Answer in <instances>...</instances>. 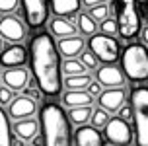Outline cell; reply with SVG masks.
Listing matches in <instances>:
<instances>
[{"mask_svg":"<svg viewBox=\"0 0 148 146\" xmlns=\"http://www.w3.org/2000/svg\"><path fill=\"white\" fill-rule=\"evenodd\" d=\"M29 64L39 92L47 97H57L64 86L60 53L51 33H35L29 41Z\"/></svg>","mask_w":148,"mask_h":146,"instance_id":"cell-1","label":"cell"},{"mask_svg":"<svg viewBox=\"0 0 148 146\" xmlns=\"http://www.w3.org/2000/svg\"><path fill=\"white\" fill-rule=\"evenodd\" d=\"M43 129V146H74L70 119L57 103H45L39 113Z\"/></svg>","mask_w":148,"mask_h":146,"instance_id":"cell-2","label":"cell"},{"mask_svg":"<svg viewBox=\"0 0 148 146\" xmlns=\"http://www.w3.org/2000/svg\"><path fill=\"white\" fill-rule=\"evenodd\" d=\"M115 22L119 25V35L125 41H131L140 33V12L136 0H113Z\"/></svg>","mask_w":148,"mask_h":146,"instance_id":"cell-3","label":"cell"},{"mask_svg":"<svg viewBox=\"0 0 148 146\" xmlns=\"http://www.w3.org/2000/svg\"><path fill=\"white\" fill-rule=\"evenodd\" d=\"M123 72L131 82H148V49L144 45H129L121 57Z\"/></svg>","mask_w":148,"mask_h":146,"instance_id":"cell-4","label":"cell"},{"mask_svg":"<svg viewBox=\"0 0 148 146\" xmlns=\"http://www.w3.org/2000/svg\"><path fill=\"white\" fill-rule=\"evenodd\" d=\"M133 123L136 132V146H148V88L136 86L131 92Z\"/></svg>","mask_w":148,"mask_h":146,"instance_id":"cell-5","label":"cell"},{"mask_svg":"<svg viewBox=\"0 0 148 146\" xmlns=\"http://www.w3.org/2000/svg\"><path fill=\"white\" fill-rule=\"evenodd\" d=\"M90 51L103 64H115L119 60V41L105 33L92 35L90 37Z\"/></svg>","mask_w":148,"mask_h":146,"instance_id":"cell-6","label":"cell"},{"mask_svg":"<svg viewBox=\"0 0 148 146\" xmlns=\"http://www.w3.org/2000/svg\"><path fill=\"white\" fill-rule=\"evenodd\" d=\"M23 18L29 29H41L49 20V2L47 0H20Z\"/></svg>","mask_w":148,"mask_h":146,"instance_id":"cell-7","label":"cell"},{"mask_svg":"<svg viewBox=\"0 0 148 146\" xmlns=\"http://www.w3.org/2000/svg\"><path fill=\"white\" fill-rule=\"evenodd\" d=\"M105 129V138L109 140L111 144L115 146H129L133 142V131L125 119L121 117H115V119H109V123L103 127Z\"/></svg>","mask_w":148,"mask_h":146,"instance_id":"cell-8","label":"cell"},{"mask_svg":"<svg viewBox=\"0 0 148 146\" xmlns=\"http://www.w3.org/2000/svg\"><path fill=\"white\" fill-rule=\"evenodd\" d=\"M0 37L10 41L12 45L22 43L25 39V25H23V22L18 20L16 16L6 14L0 20Z\"/></svg>","mask_w":148,"mask_h":146,"instance_id":"cell-9","label":"cell"},{"mask_svg":"<svg viewBox=\"0 0 148 146\" xmlns=\"http://www.w3.org/2000/svg\"><path fill=\"white\" fill-rule=\"evenodd\" d=\"M35 111H37L35 99L23 94V95H18V97L12 99L10 107H8V115L12 119H16V121H22V119H29Z\"/></svg>","mask_w":148,"mask_h":146,"instance_id":"cell-10","label":"cell"},{"mask_svg":"<svg viewBox=\"0 0 148 146\" xmlns=\"http://www.w3.org/2000/svg\"><path fill=\"white\" fill-rule=\"evenodd\" d=\"M74 144L76 146H103V134L92 125H80L74 132Z\"/></svg>","mask_w":148,"mask_h":146,"instance_id":"cell-11","label":"cell"},{"mask_svg":"<svg viewBox=\"0 0 148 146\" xmlns=\"http://www.w3.org/2000/svg\"><path fill=\"white\" fill-rule=\"evenodd\" d=\"M99 107L105 111H119L125 105V92L123 88H109L97 95Z\"/></svg>","mask_w":148,"mask_h":146,"instance_id":"cell-12","label":"cell"},{"mask_svg":"<svg viewBox=\"0 0 148 146\" xmlns=\"http://www.w3.org/2000/svg\"><path fill=\"white\" fill-rule=\"evenodd\" d=\"M96 78L105 88H119L125 84V72H121L117 66L113 64H103L101 68H97Z\"/></svg>","mask_w":148,"mask_h":146,"instance_id":"cell-13","label":"cell"},{"mask_svg":"<svg viewBox=\"0 0 148 146\" xmlns=\"http://www.w3.org/2000/svg\"><path fill=\"white\" fill-rule=\"evenodd\" d=\"M27 60V51L22 45H10L0 53V64L6 68H16V66H23Z\"/></svg>","mask_w":148,"mask_h":146,"instance_id":"cell-14","label":"cell"},{"mask_svg":"<svg viewBox=\"0 0 148 146\" xmlns=\"http://www.w3.org/2000/svg\"><path fill=\"white\" fill-rule=\"evenodd\" d=\"M2 80H4L6 88H10L12 92H20V90L25 88V84H29V72L22 66L6 68L4 74H2Z\"/></svg>","mask_w":148,"mask_h":146,"instance_id":"cell-15","label":"cell"},{"mask_svg":"<svg viewBox=\"0 0 148 146\" xmlns=\"http://www.w3.org/2000/svg\"><path fill=\"white\" fill-rule=\"evenodd\" d=\"M12 131L18 138H22L23 142H27V140H33L37 136V131H39V123H37L35 119H22V121H16L14 127H12Z\"/></svg>","mask_w":148,"mask_h":146,"instance_id":"cell-16","label":"cell"},{"mask_svg":"<svg viewBox=\"0 0 148 146\" xmlns=\"http://www.w3.org/2000/svg\"><path fill=\"white\" fill-rule=\"evenodd\" d=\"M94 95L90 94L88 90H68L66 94L62 95V103L66 107H84V105H92Z\"/></svg>","mask_w":148,"mask_h":146,"instance_id":"cell-17","label":"cell"},{"mask_svg":"<svg viewBox=\"0 0 148 146\" xmlns=\"http://www.w3.org/2000/svg\"><path fill=\"white\" fill-rule=\"evenodd\" d=\"M84 39L78 35L72 37H64V39H59V51L60 55H64L66 58H74L76 55H82L84 53Z\"/></svg>","mask_w":148,"mask_h":146,"instance_id":"cell-18","label":"cell"},{"mask_svg":"<svg viewBox=\"0 0 148 146\" xmlns=\"http://www.w3.org/2000/svg\"><path fill=\"white\" fill-rule=\"evenodd\" d=\"M51 10L59 18H72L80 12V0H51Z\"/></svg>","mask_w":148,"mask_h":146,"instance_id":"cell-19","label":"cell"},{"mask_svg":"<svg viewBox=\"0 0 148 146\" xmlns=\"http://www.w3.org/2000/svg\"><path fill=\"white\" fill-rule=\"evenodd\" d=\"M51 33H53L55 37L64 39V37L76 35V27H74V23H70V20L55 16V18L51 20Z\"/></svg>","mask_w":148,"mask_h":146,"instance_id":"cell-20","label":"cell"},{"mask_svg":"<svg viewBox=\"0 0 148 146\" xmlns=\"http://www.w3.org/2000/svg\"><path fill=\"white\" fill-rule=\"evenodd\" d=\"M92 115H94L92 105H84V107H72L70 113H68V119H70V123H74V125H84L92 119Z\"/></svg>","mask_w":148,"mask_h":146,"instance_id":"cell-21","label":"cell"},{"mask_svg":"<svg viewBox=\"0 0 148 146\" xmlns=\"http://www.w3.org/2000/svg\"><path fill=\"white\" fill-rule=\"evenodd\" d=\"M92 84L90 74H74V76H66L64 86L68 90H88V86Z\"/></svg>","mask_w":148,"mask_h":146,"instance_id":"cell-22","label":"cell"},{"mask_svg":"<svg viewBox=\"0 0 148 146\" xmlns=\"http://www.w3.org/2000/svg\"><path fill=\"white\" fill-rule=\"evenodd\" d=\"M10 115L0 107V146H12V136H10Z\"/></svg>","mask_w":148,"mask_h":146,"instance_id":"cell-23","label":"cell"},{"mask_svg":"<svg viewBox=\"0 0 148 146\" xmlns=\"http://www.w3.org/2000/svg\"><path fill=\"white\" fill-rule=\"evenodd\" d=\"M78 29L82 31V35H96V29H97V23L96 20L92 18L90 14H80L78 16Z\"/></svg>","mask_w":148,"mask_h":146,"instance_id":"cell-24","label":"cell"},{"mask_svg":"<svg viewBox=\"0 0 148 146\" xmlns=\"http://www.w3.org/2000/svg\"><path fill=\"white\" fill-rule=\"evenodd\" d=\"M86 66L82 60H76V58H66L64 62H62V72L66 74V76H74V74H86Z\"/></svg>","mask_w":148,"mask_h":146,"instance_id":"cell-25","label":"cell"},{"mask_svg":"<svg viewBox=\"0 0 148 146\" xmlns=\"http://www.w3.org/2000/svg\"><path fill=\"white\" fill-rule=\"evenodd\" d=\"M109 111H105V109H96L94 111V115H92V125L96 127V129H101V127H105V125L109 123V115H107Z\"/></svg>","mask_w":148,"mask_h":146,"instance_id":"cell-26","label":"cell"},{"mask_svg":"<svg viewBox=\"0 0 148 146\" xmlns=\"http://www.w3.org/2000/svg\"><path fill=\"white\" fill-rule=\"evenodd\" d=\"M90 16L94 20H99V22H105L107 16H109V6L107 4H101V6H94L90 8Z\"/></svg>","mask_w":148,"mask_h":146,"instance_id":"cell-27","label":"cell"},{"mask_svg":"<svg viewBox=\"0 0 148 146\" xmlns=\"http://www.w3.org/2000/svg\"><path fill=\"white\" fill-rule=\"evenodd\" d=\"M101 33H105V35H117L119 33V25L115 20H111V18H107L105 22H101Z\"/></svg>","mask_w":148,"mask_h":146,"instance_id":"cell-28","label":"cell"},{"mask_svg":"<svg viewBox=\"0 0 148 146\" xmlns=\"http://www.w3.org/2000/svg\"><path fill=\"white\" fill-rule=\"evenodd\" d=\"M80 57H82V62H84L86 68H96V66H97V57L92 51H84Z\"/></svg>","mask_w":148,"mask_h":146,"instance_id":"cell-29","label":"cell"},{"mask_svg":"<svg viewBox=\"0 0 148 146\" xmlns=\"http://www.w3.org/2000/svg\"><path fill=\"white\" fill-rule=\"evenodd\" d=\"M20 0H0V14H12L18 8Z\"/></svg>","mask_w":148,"mask_h":146,"instance_id":"cell-30","label":"cell"},{"mask_svg":"<svg viewBox=\"0 0 148 146\" xmlns=\"http://www.w3.org/2000/svg\"><path fill=\"white\" fill-rule=\"evenodd\" d=\"M14 99V95H12V90L10 88H0V105H10Z\"/></svg>","mask_w":148,"mask_h":146,"instance_id":"cell-31","label":"cell"},{"mask_svg":"<svg viewBox=\"0 0 148 146\" xmlns=\"http://www.w3.org/2000/svg\"><path fill=\"white\" fill-rule=\"evenodd\" d=\"M88 92L92 95H99L101 94V84H99V82H92V84L88 86Z\"/></svg>","mask_w":148,"mask_h":146,"instance_id":"cell-32","label":"cell"},{"mask_svg":"<svg viewBox=\"0 0 148 146\" xmlns=\"http://www.w3.org/2000/svg\"><path fill=\"white\" fill-rule=\"evenodd\" d=\"M119 115H121V119L129 121V119L133 117V107H127V105H123V107H121V113H119Z\"/></svg>","mask_w":148,"mask_h":146,"instance_id":"cell-33","label":"cell"},{"mask_svg":"<svg viewBox=\"0 0 148 146\" xmlns=\"http://www.w3.org/2000/svg\"><path fill=\"white\" fill-rule=\"evenodd\" d=\"M88 8H94V6H101V4H107V0H82Z\"/></svg>","mask_w":148,"mask_h":146,"instance_id":"cell-34","label":"cell"},{"mask_svg":"<svg viewBox=\"0 0 148 146\" xmlns=\"http://www.w3.org/2000/svg\"><path fill=\"white\" fill-rule=\"evenodd\" d=\"M142 41H144V43L148 45V27H144V29H142Z\"/></svg>","mask_w":148,"mask_h":146,"instance_id":"cell-35","label":"cell"},{"mask_svg":"<svg viewBox=\"0 0 148 146\" xmlns=\"http://www.w3.org/2000/svg\"><path fill=\"white\" fill-rule=\"evenodd\" d=\"M22 142H23L22 138H18V136H16V138L12 140V146H22Z\"/></svg>","mask_w":148,"mask_h":146,"instance_id":"cell-36","label":"cell"},{"mask_svg":"<svg viewBox=\"0 0 148 146\" xmlns=\"http://www.w3.org/2000/svg\"><path fill=\"white\" fill-rule=\"evenodd\" d=\"M33 142H35V146H41V144H43V138H39V136H35V138H33Z\"/></svg>","mask_w":148,"mask_h":146,"instance_id":"cell-37","label":"cell"},{"mask_svg":"<svg viewBox=\"0 0 148 146\" xmlns=\"http://www.w3.org/2000/svg\"><path fill=\"white\" fill-rule=\"evenodd\" d=\"M4 51V39H2V37H0V53Z\"/></svg>","mask_w":148,"mask_h":146,"instance_id":"cell-38","label":"cell"},{"mask_svg":"<svg viewBox=\"0 0 148 146\" xmlns=\"http://www.w3.org/2000/svg\"><path fill=\"white\" fill-rule=\"evenodd\" d=\"M144 10H146V18H148V0H144Z\"/></svg>","mask_w":148,"mask_h":146,"instance_id":"cell-39","label":"cell"},{"mask_svg":"<svg viewBox=\"0 0 148 146\" xmlns=\"http://www.w3.org/2000/svg\"><path fill=\"white\" fill-rule=\"evenodd\" d=\"M113 146H115V144H113Z\"/></svg>","mask_w":148,"mask_h":146,"instance_id":"cell-40","label":"cell"}]
</instances>
